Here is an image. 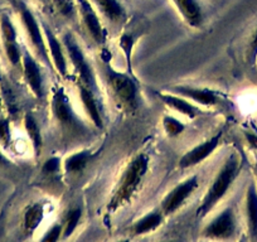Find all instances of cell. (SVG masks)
Segmentation results:
<instances>
[{"mask_svg": "<svg viewBox=\"0 0 257 242\" xmlns=\"http://www.w3.org/2000/svg\"><path fill=\"white\" fill-rule=\"evenodd\" d=\"M77 8L83 27L92 41L98 46H102L106 41V32L90 0H77Z\"/></svg>", "mask_w": 257, "mask_h": 242, "instance_id": "10", "label": "cell"}, {"mask_svg": "<svg viewBox=\"0 0 257 242\" xmlns=\"http://www.w3.org/2000/svg\"><path fill=\"white\" fill-rule=\"evenodd\" d=\"M59 162L61 160L58 158H49V159H47L44 162L42 170H43V173H46L48 175L56 174L57 172H59V167H61V163Z\"/></svg>", "mask_w": 257, "mask_h": 242, "instance_id": "31", "label": "cell"}, {"mask_svg": "<svg viewBox=\"0 0 257 242\" xmlns=\"http://www.w3.org/2000/svg\"><path fill=\"white\" fill-rule=\"evenodd\" d=\"M163 129H164L165 134L169 138H177L182 135L185 130V125L182 121L178 120L177 117L170 115H164L162 118Z\"/></svg>", "mask_w": 257, "mask_h": 242, "instance_id": "25", "label": "cell"}, {"mask_svg": "<svg viewBox=\"0 0 257 242\" xmlns=\"http://www.w3.org/2000/svg\"><path fill=\"white\" fill-rule=\"evenodd\" d=\"M78 92H80V98L82 101V106L85 108L86 113L88 117L91 118L92 124L95 125L97 129H102L103 128V120L102 113H101V107L97 103V97L96 93L93 92L91 88L85 86L83 83L78 82Z\"/></svg>", "mask_w": 257, "mask_h": 242, "instance_id": "16", "label": "cell"}, {"mask_svg": "<svg viewBox=\"0 0 257 242\" xmlns=\"http://www.w3.org/2000/svg\"><path fill=\"white\" fill-rule=\"evenodd\" d=\"M246 137H247V140H248L249 144L257 149V138L254 137V135H251V134H246Z\"/></svg>", "mask_w": 257, "mask_h": 242, "instance_id": "33", "label": "cell"}, {"mask_svg": "<svg viewBox=\"0 0 257 242\" xmlns=\"http://www.w3.org/2000/svg\"><path fill=\"white\" fill-rule=\"evenodd\" d=\"M42 29H43L44 37H46L47 47H48V53L51 57L52 65L56 68L57 72L62 76V77H66L67 76L68 71V65H67V57L64 53V47L62 44V41H59L57 38L56 34L53 33L51 28L47 26L46 23H42Z\"/></svg>", "mask_w": 257, "mask_h": 242, "instance_id": "12", "label": "cell"}, {"mask_svg": "<svg viewBox=\"0 0 257 242\" xmlns=\"http://www.w3.org/2000/svg\"><path fill=\"white\" fill-rule=\"evenodd\" d=\"M158 97H159L160 100H162V102L164 103V105H167L168 107L177 111V112L182 113V115L187 116V117L189 118H196L197 116L203 113V111H202L198 106L194 105L192 101L183 97V96L177 95V93L159 92L158 93Z\"/></svg>", "mask_w": 257, "mask_h": 242, "instance_id": "15", "label": "cell"}, {"mask_svg": "<svg viewBox=\"0 0 257 242\" xmlns=\"http://www.w3.org/2000/svg\"><path fill=\"white\" fill-rule=\"evenodd\" d=\"M61 41L64 47V51H66L71 63H72L73 68H75V72L77 73L78 82L87 86L88 88H91V90L97 95L98 86L97 81H96L95 71L91 67L90 62H88L87 58H86L82 48H81L80 44L77 43V41H76V38L73 37V34L70 33V32H66V33L63 34V37H62Z\"/></svg>", "mask_w": 257, "mask_h": 242, "instance_id": "5", "label": "cell"}, {"mask_svg": "<svg viewBox=\"0 0 257 242\" xmlns=\"http://www.w3.org/2000/svg\"><path fill=\"white\" fill-rule=\"evenodd\" d=\"M150 158L144 153L135 155L123 169L107 203L108 213H115L133 201L142 188L149 172Z\"/></svg>", "mask_w": 257, "mask_h": 242, "instance_id": "1", "label": "cell"}, {"mask_svg": "<svg viewBox=\"0 0 257 242\" xmlns=\"http://www.w3.org/2000/svg\"><path fill=\"white\" fill-rule=\"evenodd\" d=\"M253 175H254V182H256V184H257V160L254 162V164H253Z\"/></svg>", "mask_w": 257, "mask_h": 242, "instance_id": "35", "label": "cell"}, {"mask_svg": "<svg viewBox=\"0 0 257 242\" xmlns=\"http://www.w3.org/2000/svg\"><path fill=\"white\" fill-rule=\"evenodd\" d=\"M244 216H246L247 234L251 241H257V184L251 180L244 196Z\"/></svg>", "mask_w": 257, "mask_h": 242, "instance_id": "14", "label": "cell"}, {"mask_svg": "<svg viewBox=\"0 0 257 242\" xmlns=\"http://www.w3.org/2000/svg\"><path fill=\"white\" fill-rule=\"evenodd\" d=\"M81 218H82V209L76 207V208H71L67 211V213L64 214V218L62 224H63V232H62V238H70L73 233H75L76 228L80 224Z\"/></svg>", "mask_w": 257, "mask_h": 242, "instance_id": "23", "label": "cell"}, {"mask_svg": "<svg viewBox=\"0 0 257 242\" xmlns=\"http://www.w3.org/2000/svg\"><path fill=\"white\" fill-rule=\"evenodd\" d=\"M4 44V51H6V56L8 61L11 62L12 66L17 67L22 63V56H23V51L21 49V46L17 42H6Z\"/></svg>", "mask_w": 257, "mask_h": 242, "instance_id": "28", "label": "cell"}, {"mask_svg": "<svg viewBox=\"0 0 257 242\" xmlns=\"http://www.w3.org/2000/svg\"><path fill=\"white\" fill-rule=\"evenodd\" d=\"M24 129L32 143L34 157L39 158L42 153V147H43V138H42L41 128L32 113H26L24 116Z\"/></svg>", "mask_w": 257, "mask_h": 242, "instance_id": "21", "label": "cell"}, {"mask_svg": "<svg viewBox=\"0 0 257 242\" xmlns=\"http://www.w3.org/2000/svg\"><path fill=\"white\" fill-rule=\"evenodd\" d=\"M8 2L12 4V6H14V7H16V8H17V6H18V2H19V0H8Z\"/></svg>", "mask_w": 257, "mask_h": 242, "instance_id": "36", "label": "cell"}, {"mask_svg": "<svg viewBox=\"0 0 257 242\" xmlns=\"http://www.w3.org/2000/svg\"><path fill=\"white\" fill-rule=\"evenodd\" d=\"M164 217L165 214L163 213L162 209H154V211L144 214L138 221H135V223L132 226V232L137 234V236L152 233V232H154L155 229H158L162 226Z\"/></svg>", "mask_w": 257, "mask_h": 242, "instance_id": "18", "label": "cell"}, {"mask_svg": "<svg viewBox=\"0 0 257 242\" xmlns=\"http://www.w3.org/2000/svg\"><path fill=\"white\" fill-rule=\"evenodd\" d=\"M52 3H53L56 11L64 18L73 21L77 17L78 8L76 7L73 0H52Z\"/></svg>", "mask_w": 257, "mask_h": 242, "instance_id": "27", "label": "cell"}, {"mask_svg": "<svg viewBox=\"0 0 257 242\" xmlns=\"http://www.w3.org/2000/svg\"><path fill=\"white\" fill-rule=\"evenodd\" d=\"M44 218V208L41 203H33L27 208L26 213H24L23 224L24 229L29 233L34 232L37 227L41 224V222Z\"/></svg>", "mask_w": 257, "mask_h": 242, "instance_id": "22", "label": "cell"}, {"mask_svg": "<svg viewBox=\"0 0 257 242\" xmlns=\"http://www.w3.org/2000/svg\"><path fill=\"white\" fill-rule=\"evenodd\" d=\"M243 168V157L241 153L233 152L222 164L217 172L211 187L207 189L202 198L201 204L197 208V217L204 218L217 207V204L227 196L229 189L239 177Z\"/></svg>", "mask_w": 257, "mask_h": 242, "instance_id": "2", "label": "cell"}, {"mask_svg": "<svg viewBox=\"0 0 257 242\" xmlns=\"http://www.w3.org/2000/svg\"><path fill=\"white\" fill-rule=\"evenodd\" d=\"M9 164H11V163H9V159L3 154V152L0 150V165H9Z\"/></svg>", "mask_w": 257, "mask_h": 242, "instance_id": "34", "label": "cell"}, {"mask_svg": "<svg viewBox=\"0 0 257 242\" xmlns=\"http://www.w3.org/2000/svg\"><path fill=\"white\" fill-rule=\"evenodd\" d=\"M101 70L116 102L126 111L137 110L139 106V85L135 76L116 71L105 57H102Z\"/></svg>", "mask_w": 257, "mask_h": 242, "instance_id": "3", "label": "cell"}, {"mask_svg": "<svg viewBox=\"0 0 257 242\" xmlns=\"http://www.w3.org/2000/svg\"><path fill=\"white\" fill-rule=\"evenodd\" d=\"M17 9H18L19 12L22 26H23L27 37H28L32 47H33L34 51H36L38 58L41 59L44 65H47L48 67H52V61L48 53L46 37H44L43 29L41 28V24L37 21L36 16L32 13V11L28 8V6H27L24 2H22V0L18 2Z\"/></svg>", "mask_w": 257, "mask_h": 242, "instance_id": "6", "label": "cell"}, {"mask_svg": "<svg viewBox=\"0 0 257 242\" xmlns=\"http://www.w3.org/2000/svg\"><path fill=\"white\" fill-rule=\"evenodd\" d=\"M175 8L190 27H199L203 21L202 8L197 0H172Z\"/></svg>", "mask_w": 257, "mask_h": 242, "instance_id": "17", "label": "cell"}, {"mask_svg": "<svg viewBox=\"0 0 257 242\" xmlns=\"http://www.w3.org/2000/svg\"><path fill=\"white\" fill-rule=\"evenodd\" d=\"M62 232H63V224L62 223H54L52 224L51 228L43 234L42 237V241L46 242V241H58L59 238H62Z\"/></svg>", "mask_w": 257, "mask_h": 242, "instance_id": "30", "label": "cell"}, {"mask_svg": "<svg viewBox=\"0 0 257 242\" xmlns=\"http://www.w3.org/2000/svg\"><path fill=\"white\" fill-rule=\"evenodd\" d=\"M98 12L110 23L118 24L126 19V12L118 0H92Z\"/></svg>", "mask_w": 257, "mask_h": 242, "instance_id": "19", "label": "cell"}, {"mask_svg": "<svg viewBox=\"0 0 257 242\" xmlns=\"http://www.w3.org/2000/svg\"><path fill=\"white\" fill-rule=\"evenodd\" d=\"M198 175H192V177L183 180L182 183L177 184V186H175L169 193L165 194L164 198L162 199L160 209H162L163 213H164L165 216H170V214L175 213V212L185 203V201L194 193V191L198 188Z\"/></svg>", "mask_w": 257, "mask_h": 242, "instance_id": "8", "label": "cell"}, {"mask_svg": "<svg viewBox=\"0 0 257 242\" xmlns=\"http://www.w3.org/2000/svg\"><path fill=\"white\" fill-rule=\"evenodd\" d=\"M137 38L138 36H135L133 32L126 31L121 34L120 39H118V47H120L121 51H122L123 57H125L126 65H127V72L133 76H134V73H133V66H132V53H133V49H134Z\"/></svg>", "mask_w": 257, "mask_h": 242, "instance_id": "24", "label": "cell"}, {"mask_svg": "<svg viewBox=\"0 0 257 242\" xmlns=\"http://www.w3.org/2000/svg\"><path fill=\"white\" fill-rule=\"evenodd\" d=\"M169 92L177 93V95L183 96L192 101L193 103L197 105L206 106V107H212V106L218 105L219 96L216 91L209 90V88H201V87H193V86H173L170 87Z\"/></svg>", "mask_w": 257, "mask_h": 242, "instance_id": "13", "label": "cell"}, {"mask_svg": "<svg viewBox=\"0 0 257 242\" xmlns=\"http://www.w3.org/2000/svg\"><path fill=\"white\" fill-rule=\"evenodd\" d=\"M248 59L251 63L257 62V28L254 33L252 34L251 42H249V51H248Z\"/></svg>", "mask_w": 257, "mask_h": 242, "instance_id": "32", "label": "cell"}, {"mask_svg": "<svg viewBox=\"0 0 257 242\" xmlns=\"http://www.w3.org/2000/svg\"><path fill=\"white\" fill-rule=\"evenodd\" d=\"M0 32H2L3 43L18 41V33H17L16 26L13 24L8 14H2V17H0Z\"/></svg>", "mask_w": 257, "mask_h": 242, "instance_id": "26", "label": "cell"}, {"mask_svg": "<svg viewBox=\"0 0 257 242\" xmlns=\"http://www.w3.org/2000/svg\"><path fill=\"white\" fill-rule=\"evenodd\" d=\"M22 67H23V76L27 85L31 88L33 95L37 98H43L44 96V81L41 66L37 62V58L26 49L22 56Z\"/></svg>", "mask_w": 257, "mask_h": 242, "instance_id": "11", "label": "cell"}, {"mask_svg": "<svg viewBox=\"0 0 257 242\" xmlns=\"http://www.w3.org/2000/svg\"><path fill=\"white\" fill-rule=\"evenodd\" d=\"M12 142L11 124L8 118H0V144L8 148Z\"/></svg>", "mask_w": 257, "mask_h": 242, "instance_id": "29", "label": "cell"}, {"mask_svg": "<svg viewBox=\"0 0 257 242\" xmlns=\"http://www.w3.org/2000/svg\"><path fill=\"white\" fill-rule=\"evenodd\" d=\"M236 212L232 207H226L209 223L204 226L202 236L211 239H228L236 234Z\"/></svg>", "mask_w": 257, "mask_h": 242, "instance_id": "7", "label": "cell"}, {"mask_svg": "<svg viewBox=\"0 0 257 242\" xmlns=\"http://www.w3.org/2000/svg\"><path fill=\"white\" fill-rule=\"evenodd\" d=\"M223 133L218 132L213 137L209 138L208 140L203 142L202 144L196 145L194 148L185 153L179 160V167L182 169H189V168L196 167V165L202 164L206 159H208L212 154L217 150L222 142Z\"/></svg>", "mask_w": 257, "mask_h": 242, "instance_id": "9", "label": "cell"}, {"mask_svg": "<svg viewBox=\"0 0 257 242\" xmlns=\"http://www.w3.org/2000/svg\"><path fill=\"white\" fill-rule=\"evenodd\" d=\"M51 108L53 118L66 137L82 139L90 134V128L75 112L63 87H56L52 92Z\"/></svg>", "mask_w": 257, "mask_h": 242, "instance_id": "4", "label": "cell"}, {"mask_svg": "<svg viewBox=\"0 0 257 242\" xmlns=\"http://www.w3.org/2000/svg\"><path fill=\"white\" fill-rule=\"evenodd\" d=\"M92 158L93 153L91 150H81V152L73 153L63 162L64 172L70 175L78 174L87 167Z\"/></svg>", "mask_w": 257, "mask_h": 242, "instance_id": "20", "label": "cell"}]
</instances>
